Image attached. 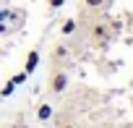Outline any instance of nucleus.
I'll return each mask as SVG.
<instances>
[{"label":"nucleus","mask_w":133,"mask_h":128,"mask_svg":"<svg viewBox=\"0 0 133 128\" xmlns=\"http://www.w3.org/2000/svg\"><path fill=\"white\" fill-rule=\"evenodd\" d=\"M91 39H94V44H104V42L110 39V29H107V24H94V29H91Z\"/></svg>","instance_id":"7ed1b4c3"},{"label":"nucleus","mask_w":133,"mask_h":128,"mask_svg":"<svg viewBox=\"0 0 133 128\" xmlns=\"http://www.w3.org/2000/svg\"><path fill=\"white\" fill-rule=\"evenodd\" d=\"M5 31H8V26H5V21H0V37H3Z\"/></svg>","instance_id":"9b49d317"},{"label":"nucleus","mask_w":133,"mask_h":128,"mask_svg":"<svg viewBox=\"0 0 133 128\" xmlns=\"http://www.w3.org/2000/svg\"><path fill=\"white\" fill-rule=\"evenodd\" d=\"M60 128H78V125H76V123H63Z\"/></svg>","instance_id":"ddd939ff"},{"label":"nucleus","mask_w":133,"mask_h":128,"mask_svg":"<svg viewBox=\"0 0 133 128\" xmlns=\"http://www.w3.org/2000/svg\"><path fill=\"white\" fill-rule=\"evenodd\" d=\"M52 115H55V110H52V105H50V102H42V105L37 107V120H39V123L52 120Z\"/></svg>","instance_id":"20e7f679"},{"label":"nucleus","mask_w":133,"mask_h":128,"mask_svg":"<svg viewBox=\"0 0 133 128\" xmlns=\"http://www.w3.org/2000/svg\"><path fill=\"white\" fill-rule=\"evenodd\" d=\"M104 3H107V0H81V5H84L86 11H99Z\"/></svg>","instance_id":"0eeeda50"},{"label":"nucleus","mask_w":133,"mask_h":128,"mask_svg":"<svg viewBox=\"0 0 133 128\" xmlns=\"http://www.w3.org/2000/svg\"><path fill=\"white\" fill-rule=\"evenodd\" d=\"M26 79H29V76H26V73H24V71H21V73H16V76H13V79H11V81H13V84H16V86H21V84H24V81H26Z\"/></svg>","instance_id":"1a4fd4ad"},{"label":"nucleus","mask_w":133,"mask_h":128,"mask_svg":"<svg viewBox=\"0 0 133 128\" xmlns=\"http://www.w3.org/2000/svg\"><path fill=\"white\" fill-rule=\"evenodd\" d=\"M71 55V50H68V44H63V42H57L55 47H52V60L57 63V60H65Z\"/></svg>","instance_id":"39448f33"},{"label":"nucleus","mask_w":133,"mask_h":128,"mask_svg":"<svg viewBox=\"0 0 133 128\" xmlns=\"http://www.w3.org/2000/svg\"><path fill=\"white\" fill-rule=\"evenodd\" d=\"M47 5H50V11H57L65 5V0H47Z\"/></svg>","instance_id":"9d476101"},{"label":"nucleus","mask_w":133,"mask_h":128,"mask_svg":"<svg viewBox=\"0 0 133 128\" xmlns=\"http://www.w3.org/2000/svg\"><path fill=\"white\" fill-rule=\"evenodd\" d=\"M8 16H11V13H8V11H3V8H0V21H5V18H8Z\"/></svg>","instance_id":"f8f14e48"},{"label":"nucleus","mask_w":133,"mask_h":128,"mask_svg":"<svg viewBox=\"0 0 133 128\" xmlns=\"http://www.w3.org/2000/svg\"><path fill=\"white\" fill-rule=\"evenodd\" d=\"M13 92H16V84H13V81H8L3 89H0V97H11Z\"/></svg>","instance_id":"6e6552de"},{"label":"nucleus","mask_w":133,"mask_h":128,"mask_svg":"<svg viewBox=\"0 0 133 128\" xmlns=\"http://www.w3.org/2000/svg\"><path fill=\"white\" fill-rule=\"evenodd\" d=\"M68 84H71L68 73H65L63 68H55V71L50 73V81H47V89H50L52 94H63L65 89H68Z\"/></svg>","instance_id":"f257e3e1"},{"label":"nucleus","mask_w":133,"mask_h":128,"mask_svg":"<svg viewBox=\"0 0 133 128\" xmlns=\"http://www.w3.org/2000/svg\"><path fill=\"white\" fill-rule=\"evenodd\" d=\"M37 68H39V50H29V55H26V60H24V73L31 76Z\"/></svg>","instance_id":"f03ea898"},{"label":"nucleus","mask_w":133,"mask_h":128,"mask_svg":"<svg viewBox=\"0 0 133 128\" xmlns=\"http://www.w3.org/2000/svg\"><path fill=\"white\" fill-rule=\"evenodd\" d=\"M76 29H78V21H76V18H65V21L60 24V34H63V37H71Z\"/></svg>","instance_id":"423d86ee"}]
</instances>
